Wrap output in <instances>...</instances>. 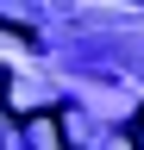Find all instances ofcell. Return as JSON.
Returning <instances> with one entry per match:
<instances>
[{
	"label": "cell",
	"instance_id": "1",
	"mask_svg": "<svg viewBox=\"0 0 144 150\" xmlns=\"http://www.w3.org/2000/svg\"><path fill=\"white\" fill-rule=\"evenodd\" d=\"M13 112V106H6ZM13 119H19L25 131H38V138H57V131H63V119H57V112H13Z\"/></svg>",
	"mask_w": 144,
	"mask_h": 150
}]
</instances>
